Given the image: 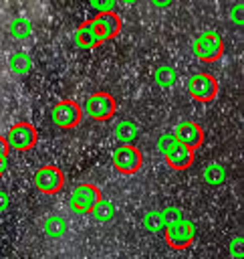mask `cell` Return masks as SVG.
<instances>
[{
  "label": "cell",
  "mask_w": 244,
  "mask_h": 259,
  "mask_svg": "<svg viewBox=\"0 0 244 259\" xmlns=\"http://www.w3.org/2000/svg\"><path fill=\"white\" fill-rule=\"evenodd\" d=\"M117 111V101L109 91H95L87 97L83 113H89L95 121H109Z\"/></svg>",
  "instance_id": "1"
},
{
  "label": "cell",
  "mask_w": 244,
  "mask_h": 259,
  "mask_svg": "<svg viewBox=\"0 0 244 259\" xmlns=\"http://www.w3.org/2000/svg\"><path fill=\"white\" fill-rule=\"evenodd\" d=\"M188 93L198 103H210L218 95V81L212 73L200 71L188 79Z\"/></svg>",
  "instance_id": "2"
},
{
  "label": "cell",
  "mask_w": 244,
  "mask_h": 259,
  "mask_svg": "<svg viewBox=\"0 0 244 259\" xmlns=\"http://www.w3.org/2000/svg\"><path fill=\"white\" fill-rule=\"evenodd\" d=\"M50 119L60 130H73L83 119V107L75 99H60L50 109Z\"/></svg>",
  "instance_id": "3"
},
{
  "label": "cell",
  "mask_w": 244,
  "mask_h": 259,
  "mask_svg": "<svg viewBox=\"0 0 244 259\" xmlns=\"http://www.w3.org/2000/svg\"><path fill=\"white\" fill-rule=\"evenodd\" d=\"M111 162H113V168L119 174H135L143 166V154H141V150L137 146L121 144V146H117L113 150Z\"/></svg>",
  "instance_id": "4"
},
{
  "label": "cell",
  "mask_w": 244,
  "mask_h": 259,
  "mask_svg": "<svg viewBox=\"0 0 244 259\" xmlns=\"http://www.w3.org/2000/svg\"><path fill=\"white\" fill-rule=\"evenodd\" d=\"M65 172L54 166V164H44L40 166L34 176H32V182L36 186V190H40L42 194H56L65 188Z\"/></svg>",
  "instance_id": "5"
},
{
  "label": "cell",
  "mask_w": 244,
  "mask_h": 259,
  "mask_svg": "<svg viewBox=\"0 0 244 259\" xmlns=\"http://www.w3.org/2000/svg\"><path fill=\"white\" fill-rule=\"evenodd\" d=\"M161 233H163V239H165L167 247H171L175 251H181V249H188L194 243V239H196V225L190 219H181L175 225L165 227Z\"/></svg>",
  "instance_id": "6"
},
{
  "label": "cell",
  "mask_w": 244,
  "mask_h": 259,
  "mask_svg": "<svg viewBox=\"0 0 244 259\" xmlns=\"http://www.w3.org/2000/svg\"><path fill=\"white\" fill-rule=\"evenodd\" d=\"M194 55L204 63H214L224 55V40L218 32L206 30L194 40Z\"/></svg>",
  "instance_id": "7"
},
{
  "label": "cell",
  "mask_w": 244,
  "mask_h": 259,
  "mask_svg": "<svg viewBox=\"0 0 244 259\" xmlns=\"http://www.w3.org/2000/svg\"><path fill=\"white\" fill-rule=\"evenodd\" d=\"M6 142H8V148H12L16 152H28V150H32L36 146L38 132L28 121H16V123L10 125Z\"/></svg>",
  "instance_id": "8"
},
{
  "label": "cell",
  "mask_w": 244,
  "mask_h": 259,
  "mask_svg": "<svg viewBox=\"0 0 244 259\" xmlns=\"http://www.w3.org/2000/svg\"><path fill=\"white\" fill-rule=\"evenodd\" d=\"M103 198L99 186L91 184V182H81L73 188V194L69 198V204L75 212L79 214H85V212H91L95 208V204Z\"/></svg>",
  "instance_id": "9"
},
{
  "label": "cell",
  "mask_w": 244,
  "mask_h": 259,
  "mask_svg": "<svg viewBox=\"0 0 244 259\" xmlns=\"http://www.w3.org/2000/svg\"><path fill=\"white\" fill-rule=\"evenodd\" d=\"M89 20H91V24L95 28V34L99 36L101 42L113 40L121 32V18L117 16V12H97Z\"/></svg>",
  "instance_id": "10"
},
{
  "label": "cell",
  "mask_w": 244,
  "mask_h": 259,
  "mask_svg": "<svg viewBox=\"0 0 244 259\" xmlns=\"http://www.w3.org/2000/svg\"><path fill=\"white\" fill-rule=\"evenodd\" d=\"M173 138L177 144L190 148L192 152H196L202 144H204V130L198 121H192V119H186V121H179L175 125V132H173Z\"/></svg>",
  "instance_id": "11"
},
{
  "label": "cell",
  "mask_w": 244,
  "mask_h": 259,
  "mask_svg": "<svg viewBox=\"0 0 244 259\" xmlns=\"http://www.w3.org/2000/svg\"><path fill=\"white\" fill-rule=\"evenodd\" d=\"M194 154L196 152H192L190 148L175 144L167 154H163V160L171 170H188L194 164Z\"/></svg>",
  "instance_id": "12"
},
{
  "label": "cell",
  "mask_w": 244,
  "mask_h": 259,
  "mask_svg": "<svg viewBox=\"0 0 244 259\" xmlns=\"http://www.w3.org/2000/svg\"><path fill=\"white\" fill-rule=\"evenodd\" d=\"M75 45H77L79 49H95V47L101 45V40H99V36L95 34V28H93V24H91L89 18L83 20V22L77 26V30H75Z\"/></svg>",
  "instance_id": "13"
},
{
  "label": "cell",
  "mask_w": 244,
  "mask_h": 259,
  "mask_svg": "<svg viewBox=\"0 0 244 259\" xmlns=\"http://www.w3.org/2000/svg\"><path fill=\"white\" fill-rule=\"evenodd\" d=\"M8 67H10V71H12L14 75H28V73L32 71V59H30L28 53L16 51V53L10 55Z\"/></svg>",
  "instance_id": "14"
},
{
  "label": "cell",
  "mask_w": 244,
  "mask_h": 259,
  "mask_svg": "<svg viewBox=\"0 0 244 259\" xmlns=\"http://www.w3.org/2000/svg\"><path fill=\"white\" fill-rule=\"evenodd\" d=\"M8 32L16 38V40H24L32 34V22L24 16H16L8 22Z\"/></svg>",
  "instance_id": "15"
},
{
  "label": "cell",
  "mask_w": 244,
  "mask_h": 259,
  "mask_svg": "<svg viewBox=\"0 0 244 259\" xmlns=\"http://www.w3.org/2000/svg\"><path fill=\"white\" fill-rule=\"evenodd\" d=\"M42 229H44L46 237H50V239H60V237L67 233V221H65L63 217H58V214H50V217L44 219Z\"/></svg>",
  "instance_id": "16"
},
{
  "label": "cell",
  "mask_w": 244,
  "mask_h": 259,
  "mask_svg": "<svg viewBox=\"0 0 244 259\" xmlns=\"http://www.w3.org/2000/svg\"><path fill=\"white\" fill-rule=\"evenodd\" d=\"M153 79L159 87L167 89V87H173L175 81H177V71L169 65H159L155 71H153Z\"/></svg>",
  "instance_id": "17"
},
{
  "label": "cell",
  "mask_w": 244,
  "mask_h": 259,
  "mask_svg": "<svg viewBox=\"0 0 244 259\" xmlns=\"http://www.w3.org/2000/svg\"><path fill=\"white\" fill-rule=\"evenodd\" d=\"M91 214H93L95 221H99V223H111V221L115 219L117 210H115V204H113L111 200L101 198V200L95 204V208L91 210Z\"/></svg>",
  "instance_id": "18"
},
{
  "label": "cell",
  "mask_w": 244,
  "mask_h": 259,
  "mask_svg": "<svg viewBox=\"0 0 244 259\" xmlns=\"http://www.w3.org/2000/svg\"><path fill=\"white\" fill-rule=\"evenodd\" d=\"M204 182L206 184H210V186H220V184H224V180H226V168L222 166V164H218V162H214V164H208L206 168H204Z\"/></svg>",
  "instance_id": "19"
},
{
  "label": "cell",
  "mask_w": 244,
  "mask_h": 259,
  "mask_svg": "<svg viewBox=\"0 0 244 259\" xmlns=\"http://www.w3.org/2000/svg\"><path fill=\"white\" fill-rule=\"evenodd\" d=\"M137 136V125L129 119H121L117 125H115V138L121 142V144H131Z\"/></svg>",
  "instance_id": "20"
},
{
  "label": "cell",
  "mask_w": 244,
  "mask_h": 259,
  "mask_svg": "<svg viewBox=\"0 0 244 259\" xmlns=\"http://www.w3.org/2000/svg\"><path fill=\"white\" fill-rule=\"evenodd\" d=\"M143 227L149 231V233H161L165 229L163 221H161V212L159 210H149L145 212L143 217Z\"/></svg>",
  "instance_id": "21"
},
{
  "label": "cell",
  "mask_w": 244,
  "mask_h": 259,
  "mask_svg": "<svg viewBox=\"0 0 244 259\" xmlns=\"http://www.w3.org/2000/svg\"><path fill=\"white\" fill-rule=\"evenodd\" d=\"M161 212V221H163V225L165 227H169V225H175L177 221H181L184 219V214H181V210L177 208V206H165L163 210H159Z\"/></svg>",
  "instance_id": "22"
},
{
  "label": "cell",
  "mask_w": 244,
  "mask_h": 259,
  "mask_svg": "<svg viewBox=\"0 0 244 259\" xmlns=\"http://www.w3.org/2000/svg\"><path fill=\"white\" fill-rule=\"evenodd\" d=\"M175 144H177V142H175L173 134H161V136L157 138V150H159L161 154H167Z\"/></svg>",
  "instance_id": "23"
},
{
  "label": "cell",
  "mask_w": 244,
  "mask_h": 259,
  "mask_svg": "<svg viewBox=\"0 0 244 259\" xmlns=\"http://www.w3.org/2000/svg\"><path fill=\"white\" fill-rule=\"evenodd\" d=\"M242 10H244V4H242V2H236V4L232 6V10H230V20H232L234 24H238V26H242V22H244Z\"/></svg>",
  "instance_id": "24"
},
{
  "label": "cell",
  "mask_w": 244,
  "mask_h": 259,
  "mask_svg": "<svg viewBox=\"0 0 244 259\" xmlns=\"http://www.w3.org/2000/svg\"><path fill=\"white\" fill-rule=\"evenodd\" d=\"M230 255L236 259H242V237H234L230 241Z\"/></svg>",
  "instance_id": "25"
},
{
  "label": "cell",
  "mask_w": 244,
  "mask_h": 259,
  "mask_svg": "<svg viewBox=\"0 0 244 259\" xmlns=\"http://www.w3.org/2000/svg\"><path fill=\"white\" fill-rule=\"evenodd\" d=\"M91 6L99 12H115V2H91Z\"/></svg>",
  "instance_id": "26"
},
{
  "label": "cell",
  "mask_w": 244,
  "mask_h": 259,
  "mask_svg": "<svg viewBox=\"0 0 244 259\" xmlns=\"http://www.w3.org/2000/svg\"><path fill=\"white\" fill-rule=\"evenodd\" d=\"M6 156H8V142H6V138L0 136V162H4Z\"/></svg>",
  "instance_id": "27"
},
{
  "label": "cell",
  "mask_w": 244,
  "mask_h": 259,
  "mask_svg": "<svg viewBox=\"0 0 244 259\" xmlns=\"http://www.w3.org/2000/svg\"><path fill=\"white\" fill-rule=\"evenodd\" d=\"M8 202H10V200H8V194H6V190H0V212L8 208Z\"/></svg>",
  "instance_id": "28"
},
{
  "label": "cell",
  "mask_w": 244,
  "mask_h": 259,
  "mask_svg": "<svg viewBox=\"0 0 244 259\" xmlns=\"http://www.w3.org/2000/svg\"><path fill=\"white\" fill-rule=\"evenodd\" d=\"M6 162V160H4ZM4 162H0V180H2V174H4Z\"/></svg>",
  "instance_id": "29"
}]
</instances>
